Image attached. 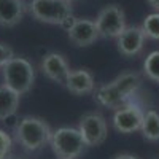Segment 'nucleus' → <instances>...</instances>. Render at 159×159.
I'll return each instance as SVG.
<instances>
[{
  "label": "nucleus",
  "mask_w": 159,
  "mask_h": 159,
  "mask_svg": "<svg viewBox=\"0 0 159 159\" xmlns=\"http://www.w3.org/2000/svg\"><path fill=\"white\" fill-rule=\"evenodd\" d=\"M140 130L143 139L148 142H159V113L154 110H148L145 113Z\"/></svg>",
  "instance_id": "dca6fc26"
},
{
  "label": "nucleus",
  "mask_w": 159,
  "mask_h": 159,
  "mask_svg": "<svg viewBox=\"0 0 159 159\" xmlns=\"http://www.w3.org/2000/svg\"><path fill=\"white\" fill-rule=\"evenodd\" d=\"M29 11L34 19L45 24L69 27V22L73 21L72 0H30Z\"/></svg>",
  "instance_id": "f03ea898"
},
{
  "label": "nucleus",
  "mask_w": 159,
  "mask_h": 159,
  "mask_svg": "<svg viewBox=\"0 0 159 159\" xmlns=\"http://www.w3.org/2000/svg\"><path fill=\"white\" fill-rule=\"evenodd\" d=\"M113 159H139V157H135L134 154H127V153H124V154H118V156H115Z\"/></svg>",
  "instance_id": "412c9836"
},
{
  "label": "nucleus",
  "mask_w": 159,
  "mask_h": 159,
  "mask_svg": "<svg viewBox=\"0 0 159 159\" xmlns=\"http://www.w3.org/2000/svg\"><path fill=\"white\" fill-rule=\"evenodd\" d=\"M65 88L75 96H84L91 94L96 88L94 76L88 69H78L70 70L67 80H65Z\"/></svg>",
  "instance_id": "9b49d317"
},
{
  "label": "nucleus",
  "mask_w": 159,
  "mask_h": 159,
  "mask_svg": "<svg viewBox=\"0 0 159 159\" xmlns=\"http://www.w3.org/2000/svg\"><path fill=\"white\" fill-rule=\"evenodd\" d=\"M145 113L139 105L126 103L121 108H118L113 115V127L121 134H132L135 130H140L143 123Z\"/></svg>",
  "instance_id": "0eeeda50"
},
{
  "label": "nucleus",
  "mask_w": 159,
  "mask_h": 159,
  "mask_svg": "<svg viewBox=\"0 0 159 159\" xmlns=\"http://www.w3.org/2000/svg\"><path fill=\"white\" fill-rule=\"evenodd\" d=\"M2 75H3V84L19 96L29 92L35 81L34 65L27 59L16 57V56L7 65H3Z\"/></svg>",
  "instance_id": "7ed1b4c3"
},
{
  "label": "nucleus",
  "mask_w": 159,
  "mask_h": 159,
  "mask_svg": "<svg viewBox=\"0 0 159 159\" xmlns=\"http://www.w3.org/2000/svg\"><path fill=\"white\" fill-rule=\"evenodd\" d=\"M7 159H21V157H18V156H11V154H10Z\"/></svg>",
  "instance_id": "5701e85b"
},
{
  "label": "nucleus",
  "mask_w": 159,
  "mask_h": 159,
  "mask_svg": "<svg viewBox=\"0 0 159 159\" xmlns=\"http://www.w3.org/2000/svg\"><path fill=\"white\" fill-rule=\"evenodd\" d=\"M145 32L142 25H129L124 29V32L116 38L118 51L124 57H135L143 51L145 46Z\"/></svg>",
  "instance_id": "6e6552de"
},
{
  "label": "nucleus",
  "mask_w": 159,
  "mask_h": 159,
  "mask_svg": "<svg viewBox=\"0 0 159 159\" xmlns=\"http://www.w3.org/2000/svg\"><path fill=\"white\" fill-rule=\"evenodd\" d=\"M13 57H15L13 48L5 43H0V69H3V65H7Z\"/></svg>",
  "instance_id": "aec40b11"
},
{
  "label": "nucleus",
  "mask_w": 159,
  "mask_h": 159,
  "mask_svg": "<svg viewBox=\"0 0 159 159\" xmlns=\"http://www.w3.org/2000/svg\"><path fill=\"white\" fill-rule=\"evenodd\" d=\"M96 100L100 105H103V107L113 108V110H118V108H121L123 105H126V100L116 91V88L113 86L111 81L105 83V84L97 88V91H96Z\"/></svg>",
  "instance_id": "4468645a"
},
{
  "label": "nucleus",
  "mask_w": 159,
  "mask_h": 159,
  "mask_svg": "<svg viewBox=\"0 0 159 159\" xmlns=\"http://www.w3.org/2000/svg\"><path fill=\"white\" fill-rule=\"evenodd\" d=\"M49 143L57 159H78L88 147L80 130L73 127H59L52 132Z\"/></svg>",
  "instance_id": "20e7f679"
},
{
  "label": "nucleus",
  "mask_w": 159,
  "mask_h": 159,
  "mask_svg": "<svg viewBox=\"0 0 159 159\" xmlns=\"http://www.w3.org/2000/svg\"><path fill=\"white\" fill-rule=\"evenodd\" d=\"M19 94H16L15 91H11L5 84L0 86V121L8 119L16 113L19 107Z\"/></svg>",
  "instance_id": "2eb2a0df"
},
{
  "label": "nucleus",
  "mask_w": 159,
  "mask_h": 159,
  "mask_svg": "<svg viewBox=\"0 0 159 159\" xmlns=\"http://www.w3.org/2000/svg\"><path fill=\"white\" fill-rule=\"evenodd\" d=\"M147 2L150 3V7H153L154 10L159 11V0H147Z\"/></svg>",
  "instance_id": "4be33fe9"
},
{
  "label": "nucleus",
  "mask_w": 159,
  "mask_h": 159,
  "mask_svg": "<svg viewBox=\"0 0 159 159\" xmlns=\"http://www.w3.org/2000/svg\"><path fill=\"white\" fill-rule=\"evenodd\" d=\"M67 34L70 42L80 48L92 45L100 37L96 21H91V19H73L67 27Z\"/></svg>",
  "instance_id": "1a4fd4ad"
},
{
  "label": "nucleus",
  "mask_w": 159,
  "mask_h": 159,
  "mask_svg": "<svg viewBox=\"0 0 159 159\" xmlns=\"http://www.w3.org/2000/svg\"><path fill=\"white\" fill-rule=\"evenodd\" d=\"M11 147H13L11 137L7 134L5 130L0 129V159H7V157L10 156Z\"/></svg>",
  "instance_id": "6ab92c4d"
},
{
  "label": "nucleus",
  "mask_w": 159,
  "mask_h": 159,
  "mask_svg": "<svg viewBox=\"0 0 159 159\" xmlns=\"http://www.w3.org/2000/svg\"><path fill=\"white\" fill-rule=\"evenodd\" d=\"M52 130L46 121L35 116H24L15 127V140L25 151H38L51 142Z\"/></svg>",
  "instance_id": "f257e3e1"
},
{
  "label": "nucleus",
  "mask_w": 159,
  "mask_h": 159,
  "mask_svg": "<svg viewBox=\"0 0 159 159\" xmlns=\"http://www.w3.org/2000/svg\"><path fill=\"white\" fill-rule=\"evenodd\" d=\"M78 130L83 135L88 147H99L107 140L108 135L107 121L100 113H86L84 116H81Z\"/></svg>",
  "instance_id": "423d86ee"
},
{
  "label": "nucleus",
  "mask_w": 159,
  "mask_h": 159,
  "mask_svg": "<svg viewBox=\"0 0 159 159\" xmlns=\"http://www.w3.org/2000/svg\"><path fill=\"white\" fill-rule=\"evenodd\" d=\"M143 73L151 81L159 83V51H153L143 62Z\"/></svg>",
  "instance_id": "f3484780"
},
{
  "label": "nucleus",
  "mask_w": 159,
  "mask_h": 159,
  "mask_svg": "<svg viewBox=\"0 0 159 159\" xmlns=\"http://www.w3.org/2000/svg\"><path fill=\"white\" fill-rule=\"evenodd\" d=\"M113 86L116 88V91L121 94V97L127 102L132 96L137 92V89L142 84V76L139 72L135 70H126L123 73H119L115 80H113Z\"/></svg>",
  "instance_id": "ddd939ff"
},
{
  "label": "nucleus",
  "mask_w": 159,
  "mask_h": 159,
  "mask_svg": "<svg viewBox=\"0 0 159 159\" xmlns=\"http://www.w3.org/2000/svg\"><path fill=\"white\" fill-rule=\"evenodd\" d=\"M25 13L24 0H0V25L15 27L18 25Z\"/></svg>",
  "instance_id": "f8f14e48"
},
{
  "label": "nucleus",
  "mask_w": 159,
  "mask_h": 159,
  "mask_svg": "<svg viewBox=\"0 0 159 159\" xmlns=\"http://www.w3.org/2000/svg\"><path fill=\"white\" fill-rule=\"evenodd\" d=\"M96 25L99 35L103 38H118L124 32L126 15L119 5H107L103 7L96 18Z\"/></svg>",
  "instance_id": "39448f33"
},
{
  "label": "nucleus",
  "mask_w": 159,
  "mask_h": 159,
  "mask_svg": "<svg viewBox=\"0 0 159 159\" xmlns=\"http://www.w3.org/2000/svg\"><path fill=\"white\" fill-rule=\"evenodd\" d=\"M40 70L43 72L45 76H48L49 80H52V81H56L59 84H65V80H67L70 73L67 59L62 54H59V52H48L42 59Z\"/></svg>",
  "instance_id": "9d476101"
},
{
  "label": "nucleus",
  "mask_w": 159,
  "mask_h": 159,
  "mask_svg": "<svg viewBox=\"0 0 159 159\" xmlns=\"http://www.w3.org/2000/svg\"><path fill=\"white\" fill-rule=\"evenodd\" d=\"M142 29L145 37L151 40H159V13H151L143 19Z\"/></svg>",
  "instance_id": "a211bd4d"
}]
</instances>
